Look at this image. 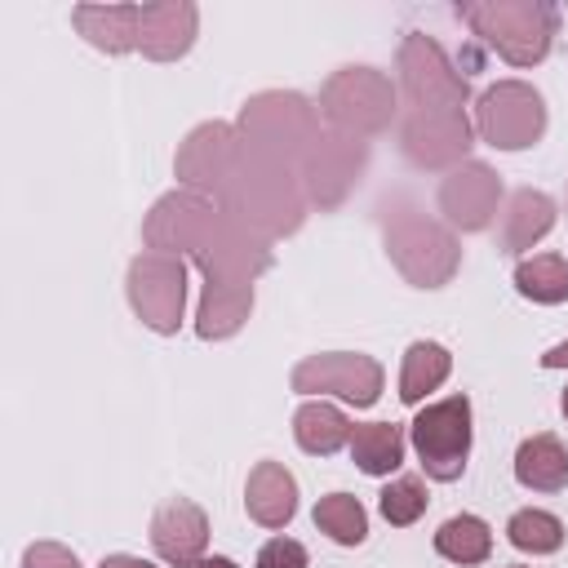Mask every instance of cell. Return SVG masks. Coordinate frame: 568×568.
Here are the masks:
<instances>
[{"mask_svg":"<svg viewBox=\"0 0 568 568\" xmlns=\"http://www.w3.org/2000/svg\"><path fill=\"white\" fill-rule=\"evenodd\" d=\"M142 240L155 253L195 257L204 284H257V275H266L275 262L271 240L253 235L231 213H222L217 200L195 191L160 195L142 222Z\"/></svg>","mask_w":568,"mask_h":568,"instance_id":"1","label":"cell"},{"mask_svg":"<svg viewBox=\"0 0 568 568\" xmlns=\"http://www.w3.org/2000/svg\"><path fill=\"white\" fill-rule=\"evenodd\" d=\"M213 200L222 213H231L240 226H248L262 240L293 235L306 222V191H302L297 169L275 155H262L244 142H240L231 178L222 182V191Z\"/></svg>","mask_w":568,"mask_h":568,"instance_id":"2","label":"cell"},{"mask_svg":"<svg viewBox=\"0 0 568 568\" xmlns=\"http://www.w3.org/2000/svg\"><path fill=\"white\" fill-rule=\"evenodd\" d=\"M382 240L386 257L413 288H444L462 266L457 231L426 217L408 195H390L382 209Z\"/></svg>","mask_w":568,"mask_h":568,"instance_id":"3","label":"cell"},{"mask_svg":"<svg viewBox=\"0 0 568 568\" xmlns=\"http://www.w3.org/2000/svg\"><path fill=\"white\" fill-rule=\"evenodd\" d=\"M457 18L510 67L546 62L559 36V4L550 0H462Z\"/></svg>","mask_w":568,"mask_h":568,"instance_id":"4","label":"cell"},{"mask_svg":"<svg viewBox=\"0 0 568 568\" xmlns=\"http://www.w3.org/2000/svg\"><path fill=\"white\" fill-rule=\"evenodd\" d=\"M235 133L244 146L262 151V155H275L293 169H302V160L315 151V142L324 138L320 129V106H311L302 93H284V89H266V93H253L244 106H240V120H235Z\"/></svg>","mask_w":568,"mask_h":568,"instance_id":"5","label":"cell"},{"mask_svg":"<svg viewBox=\"0 0 568 568\" xmlns=\"http://www.w3.org/2000/svg\"><path fill=\"white\" fill-rule=\"evenodd\" d=\"M399 115V89L377 67H342L320 89V120L333 124V133L351 138H377Z\"/></svg>","mask_w":568,"mask_h":568,"instance_id":"6","label":"cell"},{"mask_svg":"<svg viewBox=\"0 0 568 568\" xmlns=\"http://www.w3.org/2000/svg\"><path fill=\"white\" fill-rule=\"evenodd\" d=\"M399 98H404V115H426V111H466L470 84L466 75L448 62V53L439 49L435 36L408 31L399 40Z\"/></svg>","mask_w":568,"mask_h":568,"instance_id":"7","label":"cell"},{"mask_svg":"<svg viewBox=\"0 0 568 568\" xmlns=\"http://www.w3.org/2000/svg\"><path fill=\"white\" fill-rule=\"evenodd\" d=\"M546 133V98L528 80H497L475 98V138L493 151H528Z\"/></svg>","mask_w":568,"mask_h":568,"instance_id":"8","label":"cell"},{"mask_svg":"<svg viewBox=\"0 0 568 568\" xmlns=\"http://www.w3.org/2000/svg\"><path fill=\"white\" fill-rule=\"evenodd\" d=\"M124 293H129L133 315H138L151 333L173 337V333L182 328V315H186V262L173 257V253L142 248V253L129 262Z\"/></svg>","mask_w":568,"mask_h":568,"instance_id":"9","label":"cell"},{"mask_svg":"<svg viewBox=\"0 0 568 568\" xmlns=\"http://www.w3.org/2000/svg\"><path fill=\"white\" fill-rule=\"evenodd\" d=\"M470 399L466 395H448L435 399L426 408H417L413 426H408V444L422 462V470L439 484L462 479L466 457H470Z\"/></svg>","mask_w":568,"mask_h":568,"instance_id":"10","label":"cell"},{"mask_svg":"<svg viewBox=\"0 0 568 568\" xmlns=\"http://www.w3.org/2000/svg\"><path fill=\"white\" fill-rule=\"evenodd\" d=\"M293 390L297 395H311V399H324V395H337L355 408H373L382 399V386H386V373L373 355H359V351H324V355H306L297 368H293Z\"/></svg>","mask_w":568,"mask_h":568,"instance_id":"11","label":"cell"},{"mask_svg":"<svg viewBox=\"0 0 568 568\" xmlns=\"http://www.w3.org/2000/svg\"><path fill=\"white\" fill-rule=\"evenodd\" d=\"M475 146V124L466 111H426V115H404L399 111V151L413 169H444L453 173L466 164Z\"/></svg>","mask_w":568,"mask_h":568,"instance_id":"12","label":"cell"},{"mask_svg":"<svg viewBox=\"0 0 568 568\" xmlns=\"http://www.w3.org/2000/svg\"><path fill=\"white\" fill-rule=\"evenodd\" d=\"M368 164V142L364 138H351V133H324L315 142V151L302 160L297 178H302V191H306V204H320V209H337L359 173Z\"/></svg>","mask_w":568,"mask_h":568,"instance_id":"13","label":"cell"},{"mask_svg":"<svg viewBox=\"0 0 568 568\" xmlns=\"http://www.w3.org/2000/svg\"><path fill=\"white\" fill-rule=\"evenodd\" d=\"M235 155H240V133H235V124H226V120H204V124H195V129L182 138V146H178V155H173V173H178L182 191H195V195H209V200H213V195L222 191V182L231 178Z\"/></svg>","mask_w":568,"mask_h":568,"instance_id":"14","label":"cell"},{"mask_svg":"<svg viewBox=\"0 0 568 568\" xmlns=\"http://www.w3.org/2000/svg\"><path fill=\"white\" fill-rule=\"evenodd\" d=\"M497 200H501V173L484 160H466L453 173H444V182H439L444 226L466 231V235L484 231L497 217Z\"/></svg>","mask_w":568,"mask_h":568,"instance_id":"15","label":"cell"},{"mask_svg":"<svg viewBox=\"0 0 568 568\" xmlns=\"http://www.w3.org/2000/svg\"><path fill=\"white\" fill-rule=\"evenodd\" d=\"M151 550L173 568H195L209 550V515L191 497H173L151 519Z\"/></svg>","mask_w":568,"mask_h":568,"instance_id":"16","label":"cell"},{"mask_svg":"<svg viewBox=\"0 0 568 568\" xmlns=\"http://www.w3.org/2000/svg\"><path fill=\"white\" fill-rule=\"evenodd\" d=\"M200 36V9L191 0H151L142 4V27H138V49L151 62H178L191 53Z\"/></svg>","mask_w":568,"mask_h":568,"instance_id":"17","label":"cell"},{"mask_svg":"<svg viewBox=\"0 0 568 568\" xmlns=\"http://www.w3.org/2000/svg\"><path fill=\"white\" fill-rule=\"evenodd\" d=\"M244 506H248L253 524L284 528L297 515V479L280 462H257L248 470V484H244Z\"/></svg>","mask_w":568,"mask_h":568,"instance_id":"18","label":"cell"},{"mask_svg":"<svg viewBox=\"0 0 568 568\" xmlns=\"http://www.w3.org/2000/svg\"><path fill=\"white\" fill-rule=\"evenodd\" d=\"M75 31L102 49V53H129L138 49V27H142V4H75L71 9Z\"/></svg>","mask_w":568,"mask_h":568,"instance_id":"19","label":"cell"},{"mask_svg":"<svg viewBox=\"0 0 568 568\" xmlns=\"http://www.w3.org/2000/svg\"><path fill=\"white\" fill-rule=\"evenodd\" d=\"M253 315V284H204L195 306V333L204 342H226Z\"/></svg>","mask_w":568,"mask_h":568,"instance_id":"20","label":"cell"},{"mask_svg":"<svg viewBox=\"0 0 568 568\" xmlns=\"http://www.w3.org/2000/svg\"><path fill=\"white\" fill-rule=\"evenodd\" d=\"M555 226V200L546 191H515L506 213H501V248L506 253H528L532 244H541Z\"/></svg>","mask_w":568,"mask_h":568,"instance_id":"21","label":"cell"},{"mask_svg":"<svg viewBox=\"0 0 568 568\" xmlns=\"http://www.w3.org/2000/svg\"><path fill=\"white\" fill-rule=\"evenodd\" d=\"M515 479L532 493H559L568 488V453L564 444L541 430V435H528L519 448H515Z\"/></svg>","mask_w":568,"mask_h":568,"instance_id":"22","label":"cell"},{"mask_svg":"<svg viewBox=\"0 0 568 568\" xmlns=\"http://www.w3.org/2000/svg\"><path fill=\"white\" fill-rule=\"evenodd\" d=\"M293 439L302 453L311 457H333L342 444H351V422L337 404L328 399H306L297 413H293Z\"/></svg>","mask_w":568,"mask_h":568,"instance_id":"23","label":"cell"},{"mask_svg":"<svg viewBox=\"0 0 568 568\" xmlns=\"http://www.w3.org/2000/svg\"><path fill=\"white\" fill-rule=\"evenodd\" d=\"M346 448H351V462L373 479L395 475L404 466V430L395 422H359V426H351V444Z\"/></svg>","mask_w":568,"mask_h":568,"instance_id":"24","label":"cell"},{"mask_svg":"<svg viewBox=\"0 0 568 568\" xmlns=\"http://www.w3.org/2000/svg\"><path fill=\"white\" fill-rule=\"evenodd\" d=\"M453 373V355L439 342H413L404 351V368H399V399L404 404H422L430 390H439Z\"/></svg>","mask_w":568,"mask_h":568,"instance_id":"25","label":"cell"},{"mask_svg":"<svg viewBox=\"0 0 568 568\" xmlns=\"http://www.w3.org/2000/svg\"><path fill=\"white\" fill-rule=\"evenodd\" d=\"M515 288L519 297L537 302V306H559L568 302V257L559 253H532L515 266Z\"/></svg>","mask_w":568,"mask_h":568,"instance_id":"26","label":"cell"},{"mask_svg":"<svg viewBox=\"0 0 568 568\" xmlns=\"http://www.w3.org/2000/svg\"><path fill=\"white\" fill-rule=\"evenodd\" d=\"M435 550L462 568L470 564H484L493 555V528L479 519V515H453L435 528Z\"/></svg>","mask_w":568,"mask_h":568,"instance_id":"27","label":"cell"},{"mask_svg":"<svg viewBox=\"0 0 568 568\" xmlns=\"http://www.w3.org/2000/svg\"><path fill=\"white\" fill-rule=\"evenodd\" d=\"M315 528L328 532L337 546H364L368 537V510L351 493H328L315 501Z\"/></svg>","mask_w":568,"mask_h":568,"instance_id":"28","label":"cell"},{"mask_svg":"<svg viewBox=\"0 0 568 568\" xmlns=\"http://www.w3.org/2000/svg\"><path fill=\"white\" fill-rule=\"evenodd\" d=\"M506 537H510V546L524 550V555H555V550L564 546V519L550 515V510L524 506V510L510 515Z\"/></svg>","mask_w":568,"mask_h":568,"instance_id":"29","label":"cell"},{"mask_svg":"<svg viewBox=\"0 0 568 568\" xmlns=\"http://www.w3.org/2000/svg\"><path fill=\"white\" fill-rule=\"evenodd\" d=\"M426 501H430L426 484H422L417 475H399V479H390V484L382 488L377 510H382V519H386L390 528H408V524H417V519L426 515Z\"/></svg>","mask_w":568,"mask_h":568,"instance_id":"30","label":"cell"},{"mask_svg":"<svg viewBox=\"0 0 568 568\" xmlns=\"http://www.w3.org/2000/svg\"><path fill=\"white\" fill-rule=\"evenodd\" d=\"M306 564H311V555H306V546L293 541V537H271V541L257 550V568H306Z\"/></svg>","mask_w":568,"mask_h":568,"instance_id":"31","label":"cell"},{"mask_svg":"<svg viewBox=\"0 0 568 568\" xmlns=\"http://www.w3.org/2000/svg\"><path fill=\"white\" fill-rule=\"evenodd\" d=\"M22 568H80V559L62 541H31L22 550Z\"/></svg>","mask_w":568,"mask_h":568,"instance_id":"32","label":"cell"},{"mask_svg":"<svg viewBox=\"0 0 568 568\" xmlns=\"http://www.w3.org/2000/svg\"><path fill=\"white\" fill-rule=\"evenodd\" d=\"M541 368H568V337H564V342H555V346L541 355Z\"/></svg>","mask_w":568,"mask_h":568,"instance_id":"33","label":"cell"},{"mask_svg":"<svg viewBox=\"0 0 568 568\" xmlns=\"http://www.w3.org/2000/svg\"><path fill=\"white\" fill-rule=\"evenodd\" d=\"M98 568H155L151 559H138V555H106Z\"/></svg>","mask_w":568,"mask_h":568,"instance_id":"34","label":"cell"},{"mask_svg":"<svg viewBox=\"0 0 568 568\" xmlns=\"http://www.w3.org/2000/svg\"><path fill=\"white\" fill-rule=\"evenodd\" d=\"M195 568H240V564H235V559H226V555H204Z\"/></svg>","mask_w":568,"mask_h":568,"instance_id":"35","label":"cell"},{"mask_svg":"<svg viewBox=\"0 0 568 568\" xmlns=\"http://www.w3.org/2000/svg\"><path fill=\"white\" fill-rule=\"evenodd\" d=\"M559 408H564V417H568V390H564V399H559Z\"/></svg>","mask_w":568,"mask_h":568,"instance_id":"36","label":"cell"},{"mask_svg":"<svg viewBox=\"0 0 568 568\" xmlns=\"http://www.w3.org/2000/svg\"><path fill=\"white\" fill-rule=\"evenodd\" d=\"M510 568H524V564H510Z\"/></svg>","mask_w":568,"mask_h":568,"instance_id":"37","label":"cell"}]
</instances>
